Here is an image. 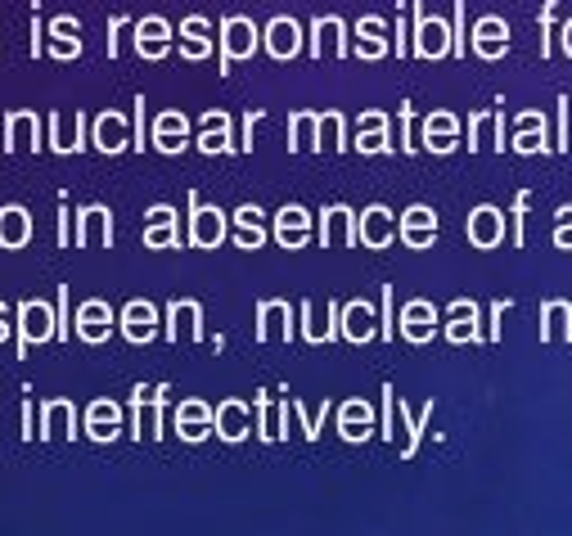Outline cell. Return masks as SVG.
Segmentation results:
<instances>
[{
  "instance_id": "30bf717a",
  "label": "cell",
  "mask_w": 572,
  "mask_h": 536,
  "mask_svg": "<svg viewBox=\"0 0 572 536\" xmlns=\"http://www.w3.org/2000/svg\"><path fill=\"white\" fill-rule=\"evenodd\" d=\"M50 50H55L59 59H77L82 55V41H77V19H55L50 23Z\"/></svg>"
},
{
  "instance_id": "e0dca14e",
  "label": "cell",
  "mask_w": 572,
  "mask_h": 536,
  "mask_svg": "<svg viewBox=\"0 0 572 536\" xmlns=\"http://www.w3.org/2000/svg\"><path fill=\"white\" fill-rule=\"evenodd\" d=\"M361 239H365V244H383V239H388V212H383V208H370V212H365Z\"/></svg>"
},
{
  "instance_id": "277c9868",
  "label": "cell",
  "mask_w": 572,
  "mask_h": 536,
  "mask_svg": "<svg viewBox=\"0 0 572 536\" xmlns=\"http://www.w3.org/2000/svg\"><path fill=\"white\" fill-rule=\"evenodd\" d=\"M113 329V311L104 307V302H86L82 311H77V334L86 338V343H100V338H109Z\"/></svg>"
},
{
  "instance_id": "d6986e66",
  "label": "cell",
  "mask_w": 572,
  "mask_h": 536,
  "mask_svg": "<svg viewBox=\"0 0 572 536\" xmlns=\"http://www.w3.org/2000/svg\"><path fill=\"white\" fill-rule=\"evenodd\" d=\"M343 334L356 338V343H361V338H370V311H365V307H352V311H347Z\"/></svg>"
},
{
  "instance_id": "ffe728a7",
  "label": "cell",
  "mask_w": 572,
  "mask_h": 536,
  "mask_svg": "<svg viewBox=\"0 0 572 536\" xmlns=\"http://www.w3.org/2000/svg\"><path fill=\"white\" fill-rule=\"evenodd\" d=\"M365 424H370V410H365V406H347L343 433H347V437H365Z\"/></svg>"
},
{
  "instance_id": "4fadbf2b",
  "label": "cell",
  "mask_w": 572,
  "mask_h": 536,
  "mask_svg": "<svg viewBox=\"0 0 572 536\" xmlns=\"http://www.w3.org/2000/svg\"><path fill=\"white\" fill-rule=\"evenodd\" d=\"M64 419H73V406H68V401H46V406H41V428H37L41 442H50Z\"/></svg>"
},
{
  "instance_id": "7a4b0ae2",
  "label": "cell",
  "mask_w": 572,
  "mask_h": 536,
  "mask_svg": "<svg viewBox=\"0 0 572 536\" xmlns=\"http://www.w3.org/2000/svg\"><path fill=\"white\" fill-rule=\"evenodd\" d=\"M23 145L41 149V118L28 109H14L5 113V154H19Z\"/></svg>"
},
{
  "instance_id": "6da1fadb",
  "label": "cell",
  "mask_w": 572,
  "mask_h": 536,
  "mask_svg": "<svg viewBox=\"0 0 572 536\" xmlns=\"http://www.w3.org/2000/svg\"><path fill=\"white\" fill-rule=\"evenodd\" d=\"M46 338H59V325H55V311L46 302H19V361L28 356L32 343H46Z\"/></svg>"
},
{
  "instance_id": "5b68a950",
  "label": "cell",
  "mask_w": 572,
  "mask_h": 536,
  "mask_svg": "<svg viewBox=\"0 0 572 536\" xmlns=\"http://www.w3.org/2000/svg\"><path fill=\"white\" fill-rule=\"evenodd\" d=\"M190 208H194V244H203V248L221 244V235H226L221 212L217 208H199V199H190Z\"/></svg>"
},
{
  "instance_id": "9c48e42d",
  "label": "cell",
  "mask_w": 572,
  "mask_h": 536,
  "mask_svg": "<svg viewBox=\"0 0 572 536\" xmlns=\"http://www.w3.org/2000/svg\"><path fill=\"white\" fill-rule=\"evenodd\" d=\"M154 136H158V149H163V154H181L185 149V118L181 113H163Z\"/></svg>"
},
{
  "instance_id": "8fae6325",
  "label": "cell",
  "mask_w": 572,
  "mask_h": 536,
  "mask_svg": "<svg viewBox=\"0 0 572 536\" xmlns=\"http://www.w3.org/2000/svg\"><path fill=\"white\" fill-rule=\"evenodd\" d=\"M253 46H257L253 23L230 19V23H226V59H244V55H253Z\"/></svg>"
},
{
  "instance_id": "3957f363",
  "label": "cell",
  "mask_w": 572,
  "mask_h": 536,
  "mask_svg": "<svg viewBox=\"0 0 572 536\" xmlns=\"http://www.w3.org/2000/svg\"><path fill=\"white\" fill-rule=\"evenodd\" d=\"M32 244V217L28 208L10 203V208H0V248H23Z\"/></svg>"
},
{
  "instance_id": "7402d4cb",
  "label": "cell",
  "mask_w": 572,
  "mask_h": 536,
  "mask_svg": "<svg viewBox=\"0 0 572 536\" xmlns=\"http://www.w3.org/2000/svg\"><path fill=\"white\" fill-rule=\"evenodd\" d=\"M5 338H10V325H5V320H0V343H5Z\"/></svg>"
},
{
  "instance_id": "8992f818",
  "label": "cell",
  "mask_w": 572,
  "mask_h": 536,
  "mask_svg": "<svg viewBox=\"0 0 572 536\" xmlns=\"http://www.w3.org/2000/svg\"><path fill=\"white\" fill-rule=\"evenodd\" d=\"M122 334H127L131 343H149V338H154V307H149V302H131V307L122 311Z\"/></svg>"
},
{
  "instance_id": "7c38bea8",
  "label": "cell",
  "mask_w": 572,
  "mask_h": 536,
  "mask_svg": "<svg viewBox=\"0 0 572 536\" xmlns=\"http://www.w3.org/2000/svg\"><path fill=\"white\" fill-rule=\"evenodd\" d=\"M95 149H104V154L127 149V145H122V118H118V113H104V118L95 122Z\"/></svg>"
},
{
  "instance_id": "44dd1931",
  "label": "cell",
  "mask_w": 572,
  "mask_h": 536,
  "mask_svg": "<svg viewBox=\"0 0 572 536\" xmlns=\"http://www.w3.org/2000/svg\"><path fill=\"white\" fill-rule=\"evenodd\" d=\"M23 437L32 442V401H23Z\"/></svg>"
},
{
  "instance_id": "2e32d148",
  "label": "cell",
  "mask_w": 572,
  "mask_h": 536,
  "mask_svg": "<svg viewBox=\"0 0 572 536\" xmlns=\"http://www.w3.org/2000/svg\"><path fill=\"white\" fill-rule=\"evenodd\" d=\"M280 239H284V244H302V239H307V212H302V208H284L280 212Z\"/></svg>"
},
{
  "instance_id": "52a82bcc",
  "label": "cell",
  "mask_w": 572,
  "mask_h": 536,
  "mask_svg": "<svg viewBox=\"0 0 572 536\" xmlns=\"http://www.w3.org/2000/svg\"><path fill=\"white\" fill-rule=\"evenodd\" d=\"M86 433H91L95 442H113V437H118V406L95 401V406L86 410Z\"/></svg>"
},
{
  "instance_id": "5bb4252c",
  "label": "cell",
  "mask_w": 572,
  "mask_h": 536,
  "mask_svg": "<svg viewBox=\"0 0 572 536\" xmlns=\"http://www.w3.org/2000/svg\"><path fill=\"white\" fill-rule=\"evenodd\" d=\"M163 37H167V28H163V23H158V19L140 23V28H136V46H140V55L158 59V55H163Z\"/></svg>"
},
{
  "instance_id": "ac0fdd59",
  "label": "cell",
  "mask_w": 572,
  "mask_h": 536,
  "mask_svg": "<svg viewBox=\"0 0 572 536\" xmlns=\"http://www.w3.org/2000/svg\"><path fill=\"white\" fill-rule=\"evenodd\" d=\"M424 334H433V311L406 307V338H424Z\"/></svg>"
},
{
  "instance_id": "ba28073f",
  "label": "cell",
  "mask_w": 572,
  "mask_h": 536,
  "mask_svg": "<svg viewBox=\"0 0 572 536\" xmlns=\"http://www.w3.org/2000/svg\"><path fill=\"white\" fill-rule=\"evenodd\" d=\"M266 46H271L275 59H293V55H298V23L275 19L271 28H266Z\"/></svg>"
},
{
  "instance_id": "603a6c76",
  "label": "cell",
  "mask_w": 572,
  "mask_h": 536,
  "mask_svg": "<svg viewBox=\"0 0 572 536\" xmlns=\"http://www.w3.org/2000/svg\"><path fill=\"white\" fill-rule=\"evenodd\" d=\"M0 320H5V302H0Z\"/></svg>"
},
{
  "instance_id": "9a60e30c",
  "label": "cell",
  "mask_w": 572,
  "mask_h": 536,
  "mask_svg": "<svg viewBox=\"0 0 572 536\" xmlns=\"http://www.w3.org/2000/svg\"><path fill=\"white\" fill-rule=\"evenodd\" d=\"M217 428H221V437H226V442H239V437L248 433V428H244V406H235V401H230V406H221L217 410Z\"/></svg>"
}]
</instances>
